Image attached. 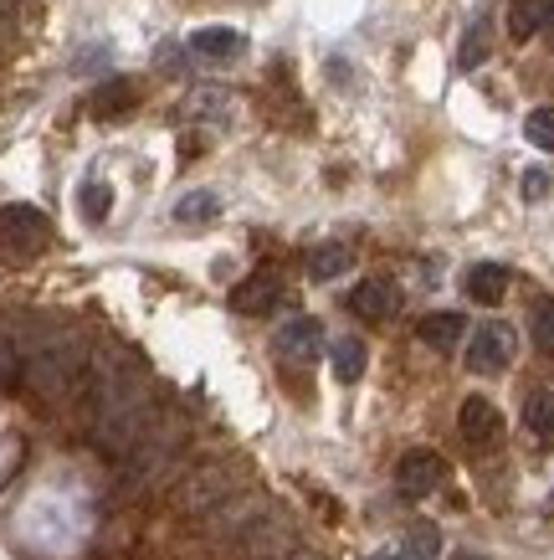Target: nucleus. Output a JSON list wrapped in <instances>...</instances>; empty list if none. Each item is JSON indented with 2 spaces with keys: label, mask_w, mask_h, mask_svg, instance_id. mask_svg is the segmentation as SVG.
<instances>
[{
  "label": "nucleus",
  "mask_w": 554,
  "mask_h": 560,
  "mask_svg": "<svg viewBox=\"0 0 554 560\" xmlns=\"http://www.w3.org/2000/svg\"><path fill=\"white\" fill-rule=\"evenodd\" d=\"M154 427L150 375L129 355H103L87 381V438L108 458H129Z\"/></svg>",
  "instance_id": "obj_1"
},
{
  "label": "nucleus",
  "mask_w": 554,
  "mask_h": 560,
  "mask_svg": "<svg viewBox=\"0 0 554 560\" xmlns=\"http://www.w3.org/2000/svg\"><path fill=\"white\" fill-rule=\"evenodd\" d=\"M16 350H21V375H26V386L42 401H62L72 386H83L87 345L72 329H62V324L32 319L26 335H16Z\"/></svg>",
  "instance_id": "obj_2"
},
{
  "label": "nucleus",
  "mask_w": 554,
  "mask_h": 560,
  "mask_svg": "<svg viewBox=\"0 0 554 560\" xmlns=\"http://www.w3.org/2000/svg\"><path fill=\"white\" fill-rule=\"evenodd\" d=\"M51 247V221L47 211L16 201V206H0V262H32Z\"/></svg>",
  "instance_id": "obj_3"
},
{
  "label": "nucleus",
  "mask_w": 554,
  "mask_h": 560,
  "mask_svg": "<svg viewBox=\"0 0 554 560\" xmlns=\"http://www.w3.org/2000/svg\"><path fill=\"white\" fill-rule=\"evenodd\" d=\"M514 350H519V335L508 324H483L478 335L468 340V371L472 375H504L514 365Z\"/></svg>",
  "instance_id": "obj_4"
},
{
  "label": "nucleus",
  "mask_w": 554,
  "mask_h": 560,
  "mask_svg": "<svg viewBox=\"0 0 554 560\" xmlns=\"http://www.w3.org/2000/svg\"><path fill=\"white\" fill-rule=\"evenodd\" d=\"M441 478H447V463H441V453H432V447H411L401 463H396V493L401 499H432V493L441 489Z\"/></svg>",
  "instance_id": "obj_5"
},
{
  "label": "nucleus",
  "mask_w": 554,
  "mask_h": 560,
  "mask_svg": "<svg viewBox=\"0 0 554 560\" xmlns=\"http://www.w3.org/2000/svg\"><path fill=\"white\" fill-rule=\"evenodd\" d=\"M232 468L226 463H205V468H196V474L180 483V510L201 514V510H216V504H226L232 499Z\"/></svg>",
  "instance_id": "obj_6"
},
{
  "label": "nucleus",
  "mask_w": 554,
  "mask_h": 560,
  "mask_svg": "<svg viewBox=\"0 0 554 560\" xmlns=\"http://www.w3.org/2000/svg\"><path fill=\"white\" fill-rule=\"evenodd\" d=\"M272 350H278V360H287V365H314L323 350V324L314 319V314L287 319L283 329L272 335Z\"/></svg>",
  "instance_id": "obj_7"
},
{
  "label": "nucleus",
  "mask_w": 554,
  "mask_h": 560,
  "mask_svg": "<svg viewBox=\"0 0 554 560\" xmlns=\"http://www.w3.org/2000/svg\"><path fill=\"white\" fill-rule=\"evenodd\" d=\"M457 427H462V442L478 447V453H487V447L504 442V411L493 407L487 396H468L462 411H457Z\"/></svg>",
  "instance_id": "obj_8"
},
{
  "label": "nucleus",
  "mask_w": 554,
  "mask_h": 560,
  "mask_svg": "<svg viewBox=\"0 0 554 560\" xmlns=\"http://www.w3.org/2000/svg\"><path fill=\"white\" fill-rule=\"evenodd\" d=\"M185 51H190L196 62H236V57L247 51V36L236 32V26H201V32H190Z\"/></svg>",
  "instance_id": "obj_9"
},
{
  "label": "nucleus",
  "mask_w": 554,
  "mask_h": 560,
  "mask_svg": "<svg viewBox=\"0 0 554 560\" xmlns=\"http://www.w3.org/2000/svg\"><path fill=\"white\" fill-rule=\"evenodd\" d=\"M396 308H401V289H396V283H386V278H365V283H354V293H350L354 319L380 324V319H390Z\"/></svg>",
  "instance_id": "obj_10"
},
{
  "label": "nucleus",
  "mask_w": 554,
  "mask_h": 560,
  "mask_svg": "<svg viewBox=\"0 0 554 560\" xmlns=\"http://www.w3.org/2000/svg\"><path fill=\"white\" fill-rule=\"evenodd\" d=\"M278 299H283V278H278L272 268L252 272V278H241V283L232 289V308H236V314H247V319H252V314H272V304H278Z\"/></svg>",
  "instance_id": "obj_11"
},
{
  "label": "nucleus",
  "mask_w": 554,
  "mask_h": 560,
  "mask_svg": "<svg viewBox=\"0 0 554 560\" xmlns=\"http://www.w3.org/2000/svg\"><path fill=\"white\" fill-rule=\"evenodd\" d=\"M523 432L534 447H554V390H529L523 396Z\"/></svg>",
  "instance_id": "obj_12"
},
{
  "label": "nucleus",
  "mask_w": 554,
  "mask_h": 560,
  "mask_svg": "<svg viewBox=\"0 0 554 560\" xmlns=\"http://www.w3.org/2000/svg\"><path fill=\"white\" fill-rule=\"evenodd\" d=\"M508 283H514V272H508L504 262H478V268L468 272V299L493 308V304H504Z\"/></svg>",
  "instance_id": "obj_13"
},
{
  "label": "nucleus",
  "mask_w": 554,
  "mask_h": 560,
  "mask_svg": "<svg viewBox=\"0 0 554 560\" xmlns=\"http://www.w3.org/2000/svg\"><path fill=\"white\" fill-rule=\"evenodd\" d=\"M554 21V0H514L508 5V36L514 42H529L534 32H544Z\"/></svg>",
  "instance_id": "obj_14"
},
{
  "label": "nucleus",
  "mask_w": 554,
  "mask_h": 560,
  "mask_svg": "<svg viewBox=\"0 0 554 560\" xmlns=\"http://www.w3.org/2000/svg\"><path fill=\"white\" fill-rule=\"evenodd\" d=\"M216 217H221V196H216V190H185L180 201H175V226L201 232V226H211Z\"/></svg>",
  "instance_id": "obj_15"
},
{
  "label": "nucleus",
  "mask_w": 554,
  "mask_h": 560,
  "mask_svg": "<svg viewBox=\"0 0 554 560\" xmlns=\"http://www.w3.org/2000/svg\"><path fill=\"white\" fill-rule=\"evenodd\" d=\"M416 335H421V345H432V350H452L462 335H468V319L462 314H426V319L416 324Z\"/></svg>",
  "instance_id": "obj_16"
},
{
  "label": "nucleus",
  "mask_w": 554,
  "mask_h": 560,
  "mask_svg": "<svg viewBox=\"0 0 554 560\" xmlns=\"http://www.w3.org/2000/svg\"><path fill=\"white\" fill-rule=\"evenodd\" d=\"M329 360H334V375H339V381H344V386H354V381L365 375V365H369V350H365V340L344 335V340L329 345Z\"/></svg>",
  "instance_id": "obj_17"
},
{
  "label": "nucleus",
  "mask_w": 554,
  "mask_h": 560,
  "mask_svg": "<svg viewBox=\"0 0 554 560\" xmlns=\"http://www.w3.org/2000/svg\"><path fill=\"white\" fill-rule=\"evenodd\" d=\"M78 211H83L87 226H103V221H108V211H114V186H108V180H98V175H87L83 186H78Z\"/></svg>",
  "instance_id": "obj_18"
},
{
  "label": "nucleus",
  "mask_w": 554,
  "mask_h": 560,
  "mask_svg": "<svg viewBox=\"0 0 554 560\" xmlns=\"http://www.w3.org/2000/svg\"><path fill=\"white\" fill-rule=\"evenodd\" d=\"M139 103V88L129 83V78H114V83H103V88H93V114L98 119H114V114H123V108H134Z\"/></svg>",
  "instance_id": "obj_19"
},
{
  "label": "nucleus",
  "mask_w": 554,
  "mask_h": 560,
  "mask_svg": "<svg viewBox=\"0 0 554 560\" xmlns=\"http://www.w3.org/2000/svg\"><path fill=\"white\" fill-rule=\"evenodd\" d=\"M350 247H339V242H323V247H314L308 253V278L314 283H334V278H344L350 272Z\"/></svg>",
  "instance_id": "obj_20"
},
{
  "label": "nucleus",
  "mask_w": 554,
  "mask_h": 560,
  "mask_svg": "<svg viewBox=\"0 0 554 560\" xmlns=\"http://www.w3.org/2000/svg\"><path fill=\"white\" fill-rule=\"evenodd\" d=\"M529 335H534V350L539 355H554V299L539 293L529 304Z\"/></svg>",
  "instance_id": "obj_21"
},
{
  "label": "nucleus",
  "mask_w": 554,
  "mask_h": 560,
  "mask_svg": "<svg viewBox=\"0 0 554 560\" xmlns=\"http://www.w3.org/2000/svg\"><path fill=\"white\" fill-rule=\"evenodd\" d=\"M487 42H493V32H487V16H478V21L468 26V36H462V51H457V68H462V72L483 68V62H487V51H493Z\"/></svg>",
  "instance_id": "obj_22"
},
{
  "label": "nucleus",
  "mask_w": 554,
  "mask_h": 560,
  "mask_svg": "<svg viewBox=\"0 0 554 560\" xmlns=\"http://www.w3.org/2000/svg\"><path fill=\"white\" fill-rule=\"evenodd\" d=\"M405 560H437V550H441V535H437V525H411L401 535V545H396Z\"/></svg>",
  "instance_id": "obj_23"
},
{
  "label": "nucleus",
  "mask_w": 554,
  "mask_h": 560,
  "mask_svg": "<svg viewBox=\"0 0 554 560\" xmlns=\"http://www.w3.org/2000/svg\"><path fill=\"white\" fill-rule=\"evenodd\" d=\"M523 139H529L534 150L554 154V103H550V108H534V114L523 119Z\"/></svg>",
  "instance_id": "obj_24"
},
{
  "label": "nucleus",
  "mask_w": 554,
  "mask_h": 560,
  "mask_svg": "<svg viewBox=\"0 0 554 560\" xmlns=\"http://www.w3.org/2000/svg\"><path fill=\"white\" fill-rule=\"evenodd\" d=\"M21 375V350H16V335L0 324V386H11Z\"/></svg>",
  "instance_id": "obj_25"
},
{
  "label": "nucleus",
  "mask_w": 554,
  "mask_h": 560,
  "mask_svg": "<svg viewBox=\"0 0 554 560\" xmlns=\"http://www.w3.org/2000/svg\"><path fill=\"white\" fill-rule=\"evenodd\" d=\"M554 190V175L544 171V165H534V171H523V180H519V196L523 201H544Z\"/></svg>",
  "instance_id": "obj_26"
},
{
  "label": "nucleus",
  "mask_w": 554,
  "mask_h": 560,
  "mask_svg": "<svg viewBox=\"0 0 554 560\" xmlns=\"http://www.w3.org/2000/svg\"><path fill=\"white\" fill-rule=\"evenodd\" d=\"M278 560H323V556H314V550H287V556H278Z\"/></svg>",
  "instance_id": "obj_27"
},
{
  "label": "nucleus",
  "mask_w": 554,
  "mask_h": 560,
  "mask_svg": "<svg viewBox=\"0 0 554 560\" xmlns=\"http://www.w3.org/2000/svg\"><path fill=\"white\" fill-rule=\"evenodd\" d=\"M365 560H405L401 550H375V556H365Z\"/></svg>",
  "instance_id": "obj_28"
},
{
  "label": "nucleus",
  "mask_w": 554,
  "mask_h": 560,
  "mask_svg": "<svg viewBox=\"0 0 554 560\" xmlns=\"http://www.w3.org/2000/svg\"><path fill=\"white\" fill-rule=\"evenodd\" d=\"M452 560H493V556H483V550H457Z\"/></svg>",
  "instance_id": "obj_29"
}]
</instances>
